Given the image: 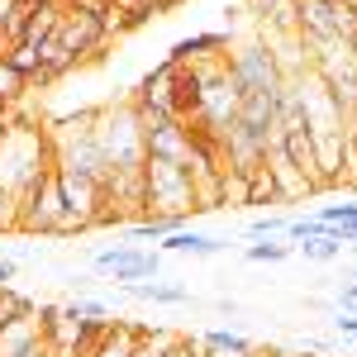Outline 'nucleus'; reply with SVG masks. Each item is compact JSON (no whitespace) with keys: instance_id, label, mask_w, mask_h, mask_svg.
I'll list each match as a JSON object with an SVG mask.
<instances>
[{"instance_id":"nucleus-1","label":"nucleus","mask_w":357,"mask_h":357,"mask_svg":"<svg viewBox=\"0 0 357 357\" xmlns=\"http://www.w3.org/2000/svg\"><path fill=\"white\" fill-rule=\"evenodd\" d=\"M48 167H53L48 129H38V124H20V119L10 114V129L0 134V186H5L10 195H24Z\"/></svg>"},{"instance_id":"nucleus-2","label":"nucleus","mask_w":357,"mask_h":357,"mask_svg":"<svg viewBox=\"0 0 357 357\" xmlns=\"http://www.w3.org/2000/svg\"><path fill=\"white\" fill-rule=\"evenodd\" d=\"M143 210L153 220H176V224L191 220L195 215L191 162H153V158H143Z\"/></svg>"},{"instance_id":"nucleus-3","label":"nucleus","mask_w":357,"mask_h":357,"mask_svg":"<svg viewBox=\"0 0 357 357\" xmlns=\"http://www.w3.org/2000/svg\"><path fill=\"white\" fill-rule=\"evenodd\" d=\"M96 143L105 153L110 172H134L143 167V124L134 114V100H124L119 110H96Z\"/></svg>"},{"instance_id":"nucleus-4","label":"nucleus","mask_w":357,"mask_h":357,"mask_svg":"<svg viewBox=\"0 0 357 357\" xmlns=\"http://www.w3.org/2000/svg\"><path fill=\"white\" fill-rule=\"evenodd\" d=\"M15 210H20V229H24V234H43V238H53V224L67 215L57 167H48L24 195H15Z\"/></svg>"},{"instance_id":"nucleus-5","label":"nucleus","mask_w":357,"mask_h":357,"mask_svg":"<svg viewBox=\"0 0 357 357\" xmlns=\"http://www.w3.org/2000/svg\"><path fill=\"white\" fill-rule=\"evenodd\" d=\"M229 77L238 86V96H248V91H276V86L286 82L267 43H248L243 53L229 57Z\"/></svg>"},{"instance_id":"nucleus-6","label":"nucleus","mask_w":357,"mask_h":357,"mask_svg":"<svg viewBox=\"0 0 357 357\" xmlns=\"http://www.w3.org/2000/svg\"><path fill=\"white\" fill-rule=\"evenodd\" d=\"M53 43L62 53L72 57V62H82V57L100 53L110 38H105V24L96 20V15H82V10H62V20L53 29Z\"/></svg>"},{"instance_id":"nucleus-7","label":"nucleus","mask_w":357,"mask_h":357,"mask_svg":"<svg viewBox=\"0 0 357 357\" xmlns=\"http://www.w3.org/2000/svg\"><path fill=\"white\" fill-rule=\"evenodd\" d=\"M158 252H143V248H105V252H96V272L114 276V286L124 291V286H134V281H148V276H158Z\"/></svg>"},{"instance_id":"nucleus-8","label":"nucleus","mask_w":357,"mask_h":357,"mask_svg":"<svg viewBox=\"0 0 357 357\" xmlns=\"http://www.w3.org/2000/svg\"><path fill=\"white\" fill-rule=\"evenodd\" d=\"M276 148L286 153V162L296 167L314 191H324V172H319V153H314V134L310 129H281L276 134Z\"/></svg>"},{"instance_id":"nucleus-9","label":"nucleus","mask_w":357,"mask_h":357,"mask_svg":"<svg viewBox=\"0 0 357 357\" xmlns=\"http://www.w3.org/2000/svg\"><path fill=\"white\" fill-rule=\"evenodd\" d=\"M262 162H267V172H272L276 176V191H281V205H296V200H310V195H319L314 191V186H310V181H305L301 172H296V167L286 162V153H281V148H267V158H262Z\"/></svg>"},{"instance_id":"nucleus-10","label":"nucleus","mask_w":357,"mask_h":357,"mask_svg":"<svg viewBox=\"0 0 357 357\" xmlns=\"http://www.w3.org/2000/svg\"><path fill=\"white\" fill-rule=\"evenodd\" d=\"M224 48H229V33H191V38H181L176 48H172V57L167 62H176V67H186V62H205V57H224Z\"/></svg>"},{"instance_id":"nucleus-11","label":"nucleus","mask_w":357,"mask_h":357,"mask_svg":"<svg viewBox=\"0 0 357 357\" xmlns=\"http://www.w3.org/2000/svg\"><path fill=\"white\" fill-rule=\"evenodd\" d=\"M134 348H138V324L114 319L110 329L100 333V343L91 348V357H134Z\"/></svg>"},{"instance_id":"nucleus-12","label":"nucleus","mask_w":357,"mask_h":357,"mask_svg":"<svg viewBox=\"0 0 357 357\" xmlns=\"http://www.w3.org/2000/svg\"><path fill=\"white\" fill-rule=\"evenodd\" d=\"M229 238H210V234H191V229H176V234H167L162 252H191V257H220Z\"/></svg>"},{"instance_id":"nucleus-13","label":"nucleus","mask_w":357,"mask_h":357,"mask_svg":"<svg viewBox=\"0 0 357 357\" xmlns=\"http://www.w3.org/2000/svg\"><path fill=\"white\" fill-rule=\"evenodd\" d=\"M124 296L148 301V305H191V291H186V286H153V281H134V286H124Z\"/></svg>"},{"instance_id":"nucleus-14","label":"nucleus","mask_w":357,"mask_h":357,"mask_svg":"<svg viewBox=\"0 0 357 357\" xmlns=\"http://www.w3.org/2000/svg\"><path fill=\"white\" fill-rule=\"evenodd\" d=\"M220 210H248V172L238 167L220 172Z\"/></svg>"},{"instance_id":"nucleus-15","label":"nucleus","mask_w":357,"mask_h":357,"mask_svg":"<svg viewBox=\"0 0 357 357\" xmlns=\"http://www.w3.org/2000/svg\"><path fill=\"white\" fill-rule=\"evenodd\" d=\"M248 205H281V191H276V176L267 172V162L248 167Z\"/></svg>"},{"instance_id":"nucleus-16","label":"nucleus","mask_w":357,"mask_h":357,"mask_svg":"<svg viewBox=\"0 0 357 357\" xmlns=\"http://www.w3.org/2000/svg\"><path fill=\"white\" fill-rule=\"evenodd\" d=\"M200 343H205V348H215V353H229V357H252V353H257V343H252V338H243V333H229V329L200 333Z\"/></svg>"},{"instance_id":"nucleus-17","label":"nucleus","mask_w":357,"mask_h":357,"mask_svg":"<svg viewBox=\"0 0 357 357\" xmlns=\"http://www.w3.org/2000/svg\"><path fill=\"white\" fill-rule=\"evenodd\" d=\"M301 252L310 262H333V257H343V238H338V229L329 224L324 238H301Z\"/></svg>"},{"instance_id":"nucleus-18","label":"nucleus","mask_w":357,"mask_h":357,"mask_svg":"<svg viewBox=\"0 0 357 357\" xmlns=\"http://www.w3.org/2000/svg\"><path fill=\"white\" fill-rule=\"evenodd\" d=\"M24 91H29V82L5 62V57H0V110H15V105L24 100Z\"/></svg>"},{"instance_id":"nucleus-19","label":"nucleus","mask_w":357,"mask_h":357,"mask_svg":"<svg viewBox=\"0 0 357 357\" xmlns=\"http://www.w3.org/2000/svg\"><path fill=\"white\" fill-rule=\"evenodd\" d=\"M5 62H10L24 82L38 77V48H33V43H15V48H5Z\"/></svg>"},{"instance_id":"nucleus-20","label":"nucleus","mask_w":357,"mask_h":357,"mask_svg":"<svg viewBox=\"0 0 357 357\" xmlns=\"http://www.w3.org/2000/svg\"><path fill=\"white\" fill-rule=\"evenodd\" d=\"M286 215H272V210H267V215H257V220L248 224V238H276V234H286Z\"/></svg>"},{"instance_id":"nucleus-21","label":"nucleus","mask_w":357,"mask_h":357,"mask_svg":"<svg viewBox=\"0 0 357 357\" xmlns=\"http://www.w3.org/2000/svg\"><path fill=\"white\" fill-rule=\"evenodd\" d=\"M291 252H296L291 243H272V238H267V243H252L243 257H248V262H286Z\"/></svg>"},{"instance_id":"nucleus-22","label":"nucleus","mask_w":357,"mask_h":357,"mask_svg":"<svg viewBox=\"0 0 357 357\" xmlns=\"http://www.w3.org/2000/svg\"><path fill=\"white\" fill-rule=\"evenodd\" d=\"M67 310H72L77 319H110V305H105V301H91V296H77V301H67Z\"/></svg>"},{"instance_id":"nucleus-23","label":"nucleus","mask_w":357,"mask_h":357,"mask_svg":"<svg viewBox=\"0 0 357 357\" xmlns=\"http://www.w3.org/2000/svg\"><path fill=\"white\" fill-rule=\"evenodd\" d=\"M319 220H324V224H338V229H343V224H357V200H343V205H324V210H319Z\"/></svg>"},{"instance_id":"nucleus-24","label":"nucleus","mask_w":357,"mask_h":357,"mask_svg":"<svg viewBox=\"0 0 357 357\" xmlns=\"http://www.w3.org/2000/svg\"><path fill=\"white\" fill-rule=\"evenodd\" d=\"M162 357H200V338H191V333H176V338L167 343Z\"/></svg>"},{"instance_id":"nucleus-25","label":"nucleus","mask_w":357,"mask_h":357,"mask_svg":"<svg viewBox=\"0 0 357 357\" xmlns=\"http://www.w3.org/2000/svg\"><path fill=\"white\" fill-rule=\"evenodd\" d=\"M5 229H20V210H15V195L0 186V234Z\"/></svg>"},{"instance_id":"nucleus-26","label":"nucleus","mask_w":357,"mask_h":357,"mask_svg":"<svg viewBox=\"0 0 357 357\" xmlns=\"http://www.w3.org/2000/svg\"><path fill=\"white\" fill-rule=\"evenodd\" d=\"M333 310H338V314H357V286H343L338 301H333Z\"/></svg>"},{"instance_id":"nucleus-27","label":"nucleus","mask_w":357,"mask_h":357,"mask_svg":"<svg viewBox=\"0 0 357 357\" xmlns=\"http://www.w3.org/2000/svg\"><path fill=\"white\" fill-rule=\"evenodd\" d=\"M301 348H305V353H319V357H329V353H333V338H305Z\"/></svg>"},{"instance_id":"nucleus-28","label":"nucleus","mask_w":357,"mask_h":357,"mask_svg":"<svg viewBox=\"0 0 357 357\" xmlns=\"http://www.w3.org/2000/svg\"><path fill=\"white\" fill-rule=\"evenodd\" d=\"M15 276H20V262L15 257H0V286H10Z\"/></svg>"},{"instance_id":"nucleus-29","label":"nucleus","mask_w":357,"mask_h":357,"mask_svg":"<svg viewBox=\"0 0 357 357\" xmlns=\"http://www.w3.org/2000/svg\"><path fill=\"white\" fill-rule=\"evenodd\" d=\"M348 53H353V62H357V29L348 33Z\"/></svg>"},{"instance_id":"nucleus-30","label":"nucleus","mask_w":357,"mask_h":357,"mask_svg":"<svg viewBox=\"0 0 357 357\" xmlns=\"http://www.w3.org/2000/svg\"><path fill=\"white\" fill-rule=\"evenodd\" d=\"M348 252H353V262H357V243H348Z\"/></svg>"},{"instance_id":"nucleus-31","label":"nucleus","mask_w":357,"mask_h":357,"mask_svg":"<svg viewBox=\"0 0 357 357\" xmlns=\"http://www.w3.org/2000/svg\"><path fill=\"white\" fill-rule=\"evenodd\" d=\"M0 57H5V38H0Z\"/></svg>"}]
</instances>
